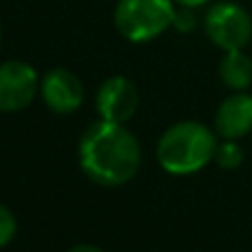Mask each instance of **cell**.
<instances>
[{"mask_svg":"<svg viewBox=\"0 0 252 252\" xmlns=\"http://www.w3.org/2000/svg\"><path fill=\"white\" fill-rule=\"evenodd\" d=\"M69 252H104V250H102V248H97V246L82 244V246H75V248H71Z\"/></svg>","mask_w":252,"mask_h":252,"instance_id":"5bb4252c","label":"cell"},{"mask_svg":"<svg viewBox=\"0 0 252 252\" xmlns=\"http://www.w3.org/2000/svg\"><path fill=\"white\" fill-rule=\"evenodd\" d=\"M215 161H217V166L223 170L239 168L241 161H244V151H241V146L237 144V139H226L223 144H217Z\"/></svg>","mask_w":252,"mask_h":252,"instance_id":"30bf717a","label":"cell"},{"mask_svg":"<svg viewBox=\"0 0 252 252\" xmlns=\"http://www.w3.org/2000/svg\"><path fill=\"white\" fill-rule=\"evenodd\" d=\"M80 166L91 182L100 186H122L130 182L139 168V144L124 124L100 122L91 124L80 139Z\"/></svg>","mask_w":252,"mask_h":252,"instance_id":"6da1fadb","label":"cell"},{"mask_svg":"<svg viewBox=\"0 0 252 252\" xmlns=\"http://www.w3.org/2000/svg\"><path fill=\"white\" fill-rule=\"evenodd\" d=\"M217 139L208 126L199 122H179L166 128L157 144L159 166L170 175H190L215 159Z\"/></svg>","mask_w":252,"mask_h":252,"instance_id":"7a4b0ae2","label":"cell"},{"mask_svg":"<svg viewBox=\"0 0 252 252\" xmlns=\"http://www.w3.org/2000/svg\"><path fill=\"white\" fill-rule=\"evenodd\" d=\"M40 89L38 73L22 60H9L0 64V111L11 113L33 102Z\"/></svg>","mask_w":252,"mask_h":252,"instance_id":"5b68a950","label":"cell"},{"mask_svg":"<svg viewBox=\"0 0 252 252\" xmlns=\"http://www.w3.org/2000/svg\"><path fill=\"white\" fill-rule=\"evenodd\" d=\"M175 2L179 4V7H188V9H197L201 7V4H206L208 0H175Z\"/></svg>","mask_w":252,"mask_h":252,"instance_id":"4fadbf2b","label":"cell"},{"mask_svg":"<svg viewBox=\"0 0 252 252\" xmlns=\"http://www.w3.org/2000/svg\"><path fill=\"white\" fill-rule=\"evenodd\" d=\"M173 27L177 31H182V33H188V31L195 29V27H197V18H195V13H192V9L182 7L179 11H175Z\"/></svg>","mask_w":252,"mask_h":252,"instance_id":"7c38bea8","label":"cell"},{"mask_svg":"<svg viewBox=\"0 0 252 252\" xmlns=\"http://www.w3.org/2000/svg\"><path fill=\"white\" fill-rule=\"evenodd\" d=\"M40 93L44 104L56 113H73L84 100V87L75 73L66 69H53L40 80Z\"/></svg>","mask_w":252,"mask_h":252,"instance_id":"52a82bcc","label":"cell"},{"mask_svg":"<svg viewBox=\"0 0 252 252\" xmlns=\"http://www.w3.org/2000/svg\"><path fill=\"white\" fill-rule=\"evenodd\" d=\"M16 217L4 204H0V248L7 246L16 235Z\"/></svg>","mask_w":252,"mask_h":252,"instance_id":"8fae6325","label":"cell"},{"mask_svg":"<svg viewBox=\"0 0 252 252\" xmlns=\"http://www.w3.org/2000/svg\"><path fill=\"white\" fill-rule=\"evenodd\" d=\"M215 130L223 139H241L252 130V95L235 93L219 104L215 113Z\"/></svg>","mask_w":252,"mask_h":252,"instance_id":"ba28073f","label":"cell"},{"mask_svg":"<svg viewBox=\"0 0 252 252\" xmlns=\"http://www.w3.org/2000/svg\"><path fill=\"white\" fill-rule=\"evenodd\" d=\"M175 11L173 0H120L113 20L126 40L146 42L173 27Z\"/></svg>","mask_w":252,"mask_h":252,"instance_id":"3957f363","label":"cell"},{"mask_svg":"<svg viewBox=\"0 0 252 252\" xmlns=\"http://www.w3.org/2000/svg\"><path fill=\"white\" fill-rule=\"evenodd\" d=\"M137 89L128 78H122V75L106 80L95 97V109L100 113V118L106 120V122L118 124H124L126 120L133 118L135 111H137Z\"/></svg>","mask_w":252,"mask_h":252,"instance_id":"8992f818","label":"cell"},{"mask_svg":"<svg viewBox=\"0 0 252 252\" xmlns=\"http://www.w3.org/2000/svg\"><path fill=\"white\" fill-rule=\"evenodd\" d=\"M204 29L213 44L223 51H235L252 40V18L237 2H217L206 13Z\"/></svg>","mask_w":252,"mask_h":252,"instance_id":"277c9868","label":"cell"},{"mask_svg":"<svg viewBox=\"0 0 252 252\" xmlns=\"http://www.w3.org/2000/svg\"><path fill=\"white\" fill-rule=\"evenodd\" d=\"M219 78L228 89L244 91L252 84V58L246 56L244 49L226 51L219 62Z\"/></svg>","mask_w":252,"mask_h":252,"instance_id":"9c48e42d","label":"cell"}]
</instances>
